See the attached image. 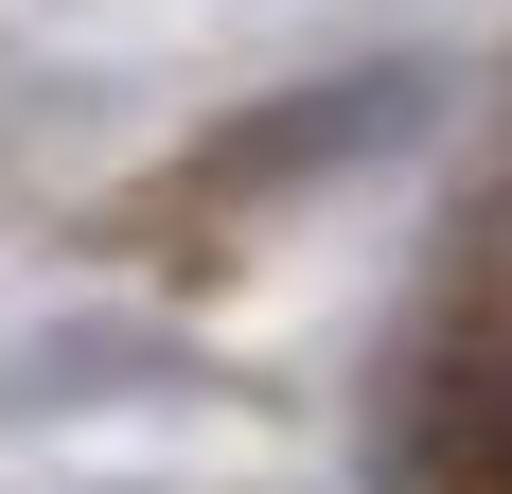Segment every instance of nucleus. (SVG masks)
Listing matches in <instances>:
<instances>
[{"label":"nucleus","instance_id":"1","mask_svg":"<svg viewBox=\"0 0 512 494\" xmlns=\"http://www.w3.org/2000/svg\"><path fill=\"white\" fill-rule=\"evenodd\" d=\"M424 106H442V53H354V71H318V89H265L248 124H212L177 159V195L248 212V195H318V177H371V159L424 142Z\"/></svg>","mask_w":512,"mask_h":494},{"label":"nucleus","instance_id":"2","mask_svg":"<svg viewBox=\"0 0 512 494\" xmlns=\"http://www.w3.org/2000/svg\"><path fill=\"white\" fill-rule=\"evenodd\" d=\"M142 389H212L195 336H159V318H53V336L0 353V424H53V406H142Z\"/></svg>","mask_w":512,"mask_h":494}]
</instances>
